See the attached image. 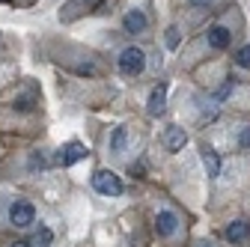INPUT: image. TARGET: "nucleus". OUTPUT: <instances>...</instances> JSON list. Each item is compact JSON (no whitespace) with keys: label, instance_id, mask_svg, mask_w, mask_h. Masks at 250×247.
Segmentation results:
<instances>
[{"label":"nucleus","instance_id":"1","mask_svg":"<svg viewBox=\"0 0 250 247\" xmlns=\"http://www.w3.org/2000/svg\"><path fill=\"white\" fill-rule=\"evenodd\" d=\"M33 221H36L33 203H27V200H12V206H9V224L18 226V229H24V226H30Z\"/></svg>","mask_w":250,"mask_h":247},{"label":"nucleus","instance_id":"2","mask_svg":"<svg viewBox=\"0 0 250 247\" xmlns=\"http://www.w3.org/2000/svg\"><path fill=\"white\" fill-rule=\"evenodd\" d=\"M92 188L99 194H104V197H119L122 194V179L116 173H110V170H99L92 176Z\"/></svg>","mask_w":250,"mask_h":247},{"label":"nucleus","instance_id":"3","mask_svg":"<svg viewBox=\"0 0 250 247\" xmlns=\"http://www.w3.org/2000/svg\"><path fill=\"white\" fill-rule=\"evenodd\" d=\"M143 66H146V57H143L140 48H125L119 54V69H122V75H140Z\"/></svg>","mask_w":250,"mask_h":247},{"label":"nucleus","instance_id":"4","mask_svg":"<svg viewBox=\"0 0 250 247\" xmlns=\"http://www.w3.org/2000/svg\"><path fill=\"white\" fill-rule=\"evenodd\" d=\"M81 158H86V149H83V143H78V140L60 146V152H57V164H60V167H72V164H78Z\"/></svg>","mask_w":250,"mask_h":247},{"label":"nucleus","instance_id":"5","mask_svg":"<svg viewBox=\"0 0 250 247\" xmlns=\"http://www.w3.org/2000/svg\"><path fill=\"white\" fill-rule=\"evenodd\" d=\"M176 229H179V214H176V211L164 208V211L155 214V232H158L161 238H170Z\"/></svg>","mask_w":250,"mask_h":247},{"label":"nucleus","instance_id":"6","mask_svg":"<svg viewBox=\"0 0 250 247\" xmlns=\"http://www.w3.org/2000/svg\"><path fill=\"white\" fill-rule=\"evenodd\" d=\"M229 42H232V33H229L227 27L214 24V27L208 30V45H211L214 51H224V48H229Z\"/></svg>","mask_w":250,"mask_h":247},{"label":"nucleus","instance_id":"7","mask_svg":"<svg viewBox=\"0 0 250 247\" xmlns=\"http://www.w3.org/2000/svg\"><path fill=\"white\" fill-rule=\"evenodd\" d=\"M185 143H188V134H185L179 125H170V128L164 131V146H167L170 152H179Z\"/></svg>","mask_w":250,"mask_h":247},{"label":"nucleus","instance_id":"8","mask_svg":"<svg viewBox=\"0 0 250 247\" xmlns=\"http://www.w3.org/2000/svg\"><path fill=\"white\" fill-rule=\"evenodd\" d=\"M146 24H149V21H146V15H143L140 9H131L128 15L122 18V27L128 30V33H143V30H146Z\"/></svg>","mask_w":250,"mask_h":247},{"label":"nucleus","instance_id":"9","mask_svg":"<svg viewBox=\"0 0 250 247\" xmlns=\"http://www.w3.org/2000/svg\"><path fill=\"white\" fill-rule=\"evenodd\" d=\"M203 164H206V173H208L211 179L221 176V158H217V152H214L211 146H203Z\"/></svg>","mask_w":250,"mask_h":247},{"label":"nucleus","instance_id":"10","mask_svg":"<svg viewBox=\"0 0 250 247\" xmlns=\"http://www.w3.org/2000/svg\"><path fill=\"white\" fill-rule=\"evenodd\" d=\"M164 99H167V86L161 83V86H155L152 96H149V113H152V116L164 113Z\"/></svg>","mask_w":250,"mask_h":247},{"label":"nucleus","instance_id":"11","mask_svg":"<svg viewBox=\"0 0 250 247\" xmlns=\"http://www.w3.org/2000/svg\"><path fill=\"white\" fill-rule=\"evenodd\" d=\"M247 235H250V224H247V221H232V224L227 226V238H229L232 244L244 241Z\"/></svg>","mask_w":250,"mask_h":247},{"label":"nucleus","instance_id":"12","mask_svg":"<svg viewBox=\"0 0 250 247\" xmlns=\"http://www.w3.org/2000/svg\"><path fill=\"white\" fill-rule=\"evenodd\" d=\"M51 241H54V232H51L48 226H42L33 238L27 241V247H51Z\"/></svg>","mask_w":250,"mask_h":247},{"label":"nucleus","instance_id":"13","mask_svg":"<svg viewBox=\"0 0 250 247\" xmlns=\"http://www.w3.org/2000/svg\"><path fill=\"white\" fill-rule=\"evenodd\" d=\"M122 146H125V125L113 128V134H110V152H122Z\"/></svg>","mask_w":250,"mask_h":247},{"label":"nucleus","instance_id":"14","mask_svg":"<svg viewBox=\"0 0 250 247\" xmlns=\"http://www.w3.org/2000/svg\"><path fill=\"white\" fill-rule=\"evenodd\" d=\"M235 66L238 69H250V45H244V48L235 51Z\"/></svg>","mask_w":250,"mask_h":247},{"label":"nucleus","instance_id":"15","mask_svg":"<svg viewBox=\"0 0 250 247\" xmlns=\"http://www.w3.org/2000/svg\"><path fill=\"white\" fill-rule=\"evenodd\" d=\"M229 92H232V81H227V83H224L221 89H217V96H214V99H217V102H224V99L229 96Z\"/></svg>","mask_w":250,"mask_h":247},{"label":"nucleus","instance_id":"16","mask_svg":"<svg viewBox=\"0 0 250 247\" xmlns=\"http://www.w3.org/2000/svg\"><path fill=\"white\" fill-rule=\"evenodd\" d=\"M238 143H241V149H250V125H247V128H241Z\"/></svg>","mask_w":250,"mask_h":247},{"label":"nucleus","instance_id":"17","mask_svg":"<svg viewBox=\"0 0 250 247\" xmlns=\"http://www.w3.org/2000/svg\"><path fill=\"white\" fill-rule=\"evenodd\" d=\"M167 45H170V48H176V45H179V30H176V27H170V30H167Z\"/></svg>","mask_w":250,"mask_h":247},{"label":"nucleus","instance_id":"18","mask_svg":"<svg viewBox=\"0 0 250 247\" xmlns=\"http://www.w3.org/2000/svg\"><path fill=\"white\" fill-rule=\"evenodd\" d=\"M188 3H191V6H208L211 0H188Z\"/></svg>","mask_w":250,"mask_h":247},{"label":"nucleus","instance_id":"19","mask_svg":"<svg viewBox=\"0 0 250 247\" xmlns=\"http://www.w3.org/2000/svg\"><path fill=\"white\" fill-rule=\"evenodd\" d=\"M194 247H214V244H211V241H197Z\"/></svg>","mask_w":250,"mask_h":247},{"label":"nucleus","instance_id":"20","mask_svg":"<svg viewBox=\"0 0 250 247\" xmlns=\"http://www.w3.org/2000/svg\"><path fill=\"white\" fill-rule=\"evenodd\" d=\"M9 247H27V241H12Z\"/></svg>","mask_w":250,"mask_h":247}]
</instances>
